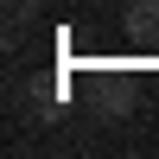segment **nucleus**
<instances>
[{
  "mask_svg": "<svg viewBox=\"0 0 159 159\" xmlns=\"http://www.w3.org/2000/svg\"><path fill=\"white\" fill-rule=\"evenodd\" d=\"M102 108H108V121H121V115H127V83H108V96H102Z\"/></svg>",
  "mask_w": 159,
  "mask_h": 159,
  "instance_id": "nucleus-1",
  "label": "nucleus"
}]
</instances>
